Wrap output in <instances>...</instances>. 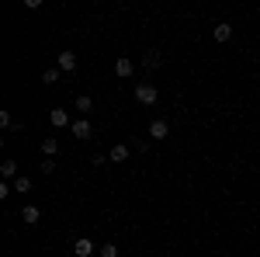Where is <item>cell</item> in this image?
Wrapping results in <instances>:
<instances>
[{
	"label": "cell",
	"instance_id": "obj_18",
	"mask_svg": "<svg viewBox=\"0 0 260 257\" xmlns=\"http://www.w3.org/2000/svg\"><path fill=\"white\" fill-rule=\"evenodd\" d=\"M101 257H118V247H115V243H104V247H101Z\"/></svg>",
	"mask_w": 260,
	"mask_h": 257
},
{
	"label": "cell",
	"instance_id": "obj_14",
	"mask_svg": "<svg viewBox=\"0 0 260 257\" xmlns=\"http://www.w3.org/2000/svg\"><path fill=\"white\" fill-rule=\"evenodd\" d=\"M56 150H59V142H56V139H42V153H45L49 160L56 157Z\"/></svg>",
	"mask_w": 260,
	"mask_h": 257
},
{
	"label": "cell",
	"instance_id": "obj_3",
	"mask_svg": "<svg viewBox=\"0 0 260 257\" xmlns=\"http://www.w3.org/2000/svg\"><path fill=\"white\" fill-rule=\"evenodd\" d=\"M59 70H66V73H73V70H77V52L62 49V52H59Z\"/></svg>",
	"mask_w": 260,
	"mask_h": 257
},
{
	"label": "cell",
	"instance_id": "obj_7",
	"mask_svg": "<svg viewBox=\"0 0 260 257\" xmlns=\"http://www.w3.org/2000/svg\"><path fill=\"white\" fill-rule=\"evenodd\" d=\"M73 254H77V257H90V254H94V243H90L87 237H80L77 243H73Z\"/></svg>",
	"mask_w": 260,
	"mask_h": 257
},
{
	"label": "cell",
	"instance_id": "obj_17",
	"mask_svg": "<svg viewBox=\"0 0 260 257\" xmlns=\"http://www.w3.org/2000/svg\"><path fill=\"white\" fill-rule=\"evenodd\" d=\"M90 108H94V101L87 98V94H80V98H77V111H90Z\"/></svg>",
	"mask_w": 260,
	"mask_h": 257
},
{
	"label": "cell",
	"instance_id": "obj_5",
	"mask_svg": "<svg viewBox=\"0 0 260 257\" xmlns=\"http://www.w3.org/2000/svg\"><path fill=\"white\" fill-rule=\"evenodd\" d=\"M149 136H153V139H167V136H170V125H167L163 119L149 122Z\"/></svg>",
	"mask_w": 260,
	"mask_h": 257
},
{
	"label": "cell",
	"instance_id": "obj_12",
	"mask_svg": "<svg viewBox=\"0 0 260 257\" xmlns=\"http://www.w3.org/2000/svg\"><path fill=\"white\" fill-rule=\"evenodd\" d=\"M142 66H146V70H160V66H163V56H160V52H146Z\"/></svg>",
	"mask_w": 260,
	"mask_h": 257
},
{
	"label": "cell",
	"instance_id": "obj_1",
	"mask_svg": "<svg viewBox=\"0 0 260 257\" xmlns=\"http://www.w3.org/2000/svg\"><path fill=\"white\" fill-rule=\"evenodd\" d=\"M156 98H160V91H156L153 83H139V87H136V101H139V104H156Z\"/></svg>",
	"mask_w": 260,
	"mask_h": 257
},
{
	"label": "cell",
	"instance_id": "obj_16",
	"mask_svg": "<svg viewBox=\"0 0 260 257\" xmlns=\"http://www.w3.org/2000/svg\"><path fill=\"white\" fill-rule=\"evenodd\" d=\"M0 125H4V129H21L18 122L11 119V111H0Z\"/></svg>",
	"mask_w": 260,
	"mask_h": 257
},
{
	"label": "cell",
	"instance_id": "obj_6",
	"mask_svg": "<svg viewBox=\"0 0 260 257\" xmlns=\"http://www.w3.org/2000/svg\"><path fill=\"white\" fill-rule=\"evenodd\" d=\"M70 129H73V136H77V139H90V132H94V129H90V122H87V119H77L73 125H70Z\"/></svg>",
	"mask_w": 260,
	"mask_h": 257
},
{
	"label": "cell",
	"instance_id": "obj_19",
	"mask_svg": "<svg viewBox=\"0 0 260 257\" xmlns=\"http://www.w3.org/2000/svg\"><path fill=\"white\" fill-rule=\"evenodd\" d=\"M52 170H56V163H52V160L45 157V160H42V174H52Z\"/></svg>",
	"mask_w": 260,
	"mask_h": 257
},
{
	"label": "cell",
	"instance_id": "obj_4",
	"mask_svg": "<svg viewBox=\"0 0 260 257\" xmlns=\"http://www.w3.org/2000/svg\"><path fill=\"white\" fill-rule=\"evenodd\" d=\"M115 73H118V77H132V73H136V63L128 60V56H118V63H115Z\"/></svg>",
	"mask_w": 260,
	"mask_h": 257
},
{
	"label": "cell",
	"instance_id": "obj_2",
	"mask_svg": "<svg viewBox=\"0 0 260 257\" xmlns=\"http://www.w3.org/2000/svg\"><path fill=\"white\" fill-rule=\"evenodd\" d=\"M49 122H52V129H66V125H73L66 108H52V111H49Z\"/></svg>",
	"mask_w": 260,
	"mask_h": 257
},
{
	"label": "cell",
	"instance_id": "obj_8",
	"mask_svg": "<svg viewBox=\"0 0 260 257\" xmlns=\"http://www.w3.org/2000/svg\"><path fill=\"white\" fill-rule=\"evenodd\" d=\"M108 160H111V163H125V160H128V146H125V142H118V146H111V153H108Z\"/></svg>",
	"mask_w": 260,
	"mask_h": 257
},
{
	"label": "cell",
	"instance_id": "obj_15",
	"mask_svg": "<svg viewBox=\"0 0 260 257\" xmlns=\"http://www.w3.org/2000/svg\"><path fill=\"white\" fill-rule=\"evenodd\" d=\"M59 66H49V70H45V73H42V83H56V80H59Z\"/></svg>",
	"mask_w": 260,
	"mask_h": 257
},
{
	"label": "cell",
	"instance_id": "obj_10",
	"mask_svg": "<svg viewBox=\"0 0 260 257\" xmlns=\"http://www.w3.org/2000/svg\"><path fill=\"white\" fill-rule=\"evenodd\" d=\"M21 219H24L28 226H35V222H39V219H42V212H39V209H35V205H24V209H21Z\"/></svg>",
	"mask_w": 260,
	"mask_h": 257
},
{
	"label": "cell",
	"instance_id": "obj_11",
	"mask_svg": "<svg viewBox=\"0 0 260 257\" xmlns=\"http://www.w3.org/2000/svg\"><path fill=\"white\" fill-rule=\"evenodd\" d=\"M229 39H233V24H225V21L215 24V42H229Z\"/></svg>",
	"mask_w": 260,
	"mask_h": 257
},
{
	"label": "cell",
	"instance_id": "obj_9",
	"mask_svg": "<svg viewBox=\"0 0 260 257\" xmlns=\"http://www.w3.org/2000/svg\"><path fill=\"white\" fill-rule=\"evenodd\" d=\"M0 174H4V181H14V178H21V174H18V160H4Z\"/></svg>",
	"mask_w": 260,
	"mask_h": 257
},
{
	"label": "cell",
	"instance_id": "obj_13",
	"mask_svg": "<svg viewBox=\"0 0 260 257\" xmlns=\"http://www.w3.org/2000/svg\"><path fill=\"white\" fill-rule=\"evenodd\" d=\"M11 184H14V191H18V195H28V191H31V178H24V174H21V178H14Z\"/></svg>",
	"mask_w": 260,
	"mask_h": 257
}]
</instances>
